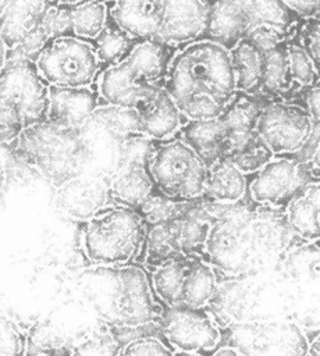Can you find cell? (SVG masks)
<instances>
[{"label":"cell","mask_w":320,"mask_h":356,"mask_svg":"<svg viewBox=\"0 0 320 356\" xmlns=\"http://www.w3.org/2000/svg\"><path fill=\"white\" fill-rule=\"evenodd\" d=\"M160 86L185 121L217 118L237 93L230 53L205 39L185 44L171 58Z\"/></svg>","instance_id":"6da1fadb"},{"label":"cell","mask_w":320,"mask_h":356,"mask_svg":"<svg viewBox=\"0 0 320 356\" xmlns=\"http://www.w3.org/2000/svg\"><path fill=\"white\" fill-rule=\"evenodd\" d=\"M11 152L36 168L56 189L83 174L89 154L79 129L63 128L49 121L25 127Z\"/></svg>","instance_id":"7a4b0ae2"},{"label":"cell","mask_w":320,"mask_h":356,"mask_svg":"<svg viewBox=\"0 0 320 356\" xmlns=\"http://www.w3.org/2000/svg\"><path fill=\"white\" fill-rule=\"evenodd\" d=\"M178 49L156 40L138 42L121 61L100 74L99 97L106 104L131 108L150 85H160Z\"/></svg>","instance_id":"3957f363"},{"label":"cell","mask_w":320,"mask_h":356,"mask_svg":"<svg viewBox=\"0 0 320 356\" xmlns=\"http://www.w3.org/2000/svg\"><path fill=\"white\" fill-rule=\"evenodd\" d=\"M145 234V222L136 210L107 204L86 221L82 246L95 264L124 266L139 254Z\"/></svg>","instance_id":"277c9868"},{"label":"cell","mask_w":320,"mask_h":356,"mask_svg":"<svg viewBox=\"0 0 320 356\" xmlns=\"http://www.w3.org/2000/svg\"><path fill=\"white\" fill-rule=\"evenodd\" d=\"M154 191L178 202L202 199L207 167L181 139L154 140L146 161Z\"/></svg>","instance_id":"5b68a950"},{"label":"cell","mask_w":320,"mask_h":356,"mask_svg":"<svg viewBox=\"0 0 320 356\" xmlns=\"http://www.w3.org/2000/svg\"><path fill=\"white\" fill-rule=\"evenodd\" d=\"M291 14L284 1H211L203 39L228 51L260 25L291 31L295 24Z\"/></svg>","instance_id":"8992f818"},{"label":"cell","mask_w":320,"mask_h":356,"mask_svg":"<svg viewBox=\"0 0 320 356\" xmlns=\"http://www.w3.org/2000/svg\"><path fill=\"white\" fill-rule=\"evenodd\" d=\"M35 65L43 81L57 88H90L100 70L92 43L75 36L50 40Z\"/></svg>","instance_id":"52a82bcc"},{"label":"cell","mask_w":320,"mask_h":356,"mask_svg":"<svg viewBox=\"0 0 320 356\" xmlns=\"http://www.w3.org/2000/svg\"><path fill=\"white\" fill-rule=\"evenodd\" d=\"M49 85L33 61L8 57L0 70V99L21 118L24 128L46 121Z\"/></svg>","instance_id":"ba28073f"},{"label":"cell","mask_w":320,"mask_h":356,"mask_svg":"<svg viewBox=\"0 0 320 356\" xmlns=\"http://www.w3.org/2000/svg\"><path fill=\"white\" fill-rule=\"evenodd\" d=\"M230 342L241 356H307L309 341L288 321H255L235 325Z\"/></svg>","instance_id":"9c48e42d"},{"label":"cell","mask_w":320,"mask_h":356,"mask_svg":"<svg viewBox=\"0 0 320 356\" xmlns=\"http://www.w3.org/2000/svg\"><path fill=\"white\" fill-rule=\"evenodd\" d=\"M317 124L296 103L270 102L260 113L256 135L273 156H291L302 149Z\"/></svg>","instance_id":"30bf717a"},{"label":"cell","mask_w":320,"mask_h":356,"mask_svg":"<svg viewBox=\"0 0 320 356\" xmlns=\"http://www.w3.org/2000/svg\"><path fill=\"white\" fill-rule=\"evenodd\" d=\"M160 328L175 352L200 355L213 350L221 341L217 321L205 309L167 307L160 317Z\"/></svg>","instance_id":"8fae6325"},{"label":"cell","mask_w":320,"mask_h":356,"mask_svg":"<svg viewBox=\"0 0 320 356\" xmlns=\"http://www.w3.org/2000/svg\"><path fill=\"white\" fill-rule=\"evenodd\" d=\"M309 182H316V179L292 156H274L253 174L246 191L255 203L278 207L285 206Z\"/></svg>","instance_id":"7c38bea8"},{"label":"cell","mask_w":320,"mask_h":356,"mask_svg":"<svg viewBox=\"0 0 320 356\" xmlns=\"http://www.w3.org/2000/svg\"><path fill=\"white\" fill-rule=\"evenodd\" d=\"M210 11L211 1L160 0V26L154 40L174 47L202 40Z\"/></svg>","instance_id":"4fadbf2b"},{"label":"cell","mask_w":320,"mask_h":356,"mask_svg":"<svg viewBox=\"0 0 320 356\" xmlns=\"http://www.w3.org/2000/svg\"><path fill=\"white\" fill-rule=\"evenodd\" d=\"M114 313L117 323L128 330L156 321L159 312L152 299L147 278L141 268L124 267L118 271Z\"/></svg>","instance_id":"5bb4252c"},{"label":"cell","mask_w":320,"mask_h":356,"mask_svg":"<svg viewBox=\"0 0 320 356\" xmlns=\"http://www.w3.org/2000/svg\"><path fill=\"white\" fill-rule=\"evenodd\" d=\"M139 118L141 134L152 140H168L178 134L184 118L160 85H150L131 107Z\"/></svg>","instance_id":"9a60e30c"},{"label":"cell","mask_w":320,"mask_h":356,"mask_svg":"<svg viewBox=\"0 0 320 356\" xmlns=\"http://www.w3.org/2000/svg\"><path fill=\"white\" fill-rule=\"evenodd\" d=\"M109 199L107 182L99 175L86 172L67 181L56 192V200L63 213L78 221L92 218L107 206Z\"/></svg>","instance_id":"2e32d148"},{"label":"cell","mask_w":320,"mask_h":356,"mask_svg":"<svg viewBox=\"0 0 320 356\" xmlns=\"http://www.w3.org/2000/svg\"><path fill=\"white\" fill-rule=\"evenodd\" d=\"M99 93L90 88L49 86L46 121L63 128L81 129L99 107Z\"/></svg>","instance_id":"e0dca14e"},{"label":"cell","mask_w":320,"mask_h":356,"mask_svg":"<svg viewBox=\"0 0 320 356\" xmlns=\"http://www.w3.org/2000/svg\"><path fill=\"white\" fill-rule=\"evenodd\" d=\"M150 152H138L127 156L110 177V182L107 184L109 195L117 204L136 210L153 193L154 185L146 170Z\"/></svg>","instance_id":"ac0fdd59"},{"label":"cell","mask_w":320,"mask_h":356,"mask_svg":"<svg viewBox=\"0 0 320 356\" xmlns=\"http://www.w3.org/2000/svg\"><path fill=\"white\" fill-rule=\"evenodd\" d=\"M270 103L262 96H249L237 92L220 115L228 138V153L243 149L255 136L256 125L263 107ZM225 156V157H227Z\"/></svg>","instance_id":"d6986e66"},{"label":"cell","mask_w":320,"mask_h":356,"mask_svg":"<svg viewBox=\"0 0 320 356\" xmlns=\"http://www.w3.org/2000/svg\"><path fill=\"white\" fill-rule=\"evenodd\" d=\"M115 26L135 42L154 40L160 26V0H129L111 4Z\"/></svg>","instance_id":"ffe728a7"},{"label":"cell","mask_w":320,"mask_h":356,"mask_svg":"<svg viewBox=\"0 0 320 356\" xmlns=\"http://www.w3.org/2000/svg\"><path fill=\"white\" fill-rule=\"evenodd\" d=\"M184 140L209 168L228 153L227 129L220 117L211 120L184 121L178 131Z\"/></svg>","instance_id":"44dd1931"},{"label":"cell","mask_w":320,"mask_h":356,"mask_svg":"<svg viewBox=\"0 0 320 356\" xmlns=\"http://www.w3.org/2000/svg\"><path fill=\"white\" fill-rule=\"evenodd\" d=\"M319 182L302 186L285 204V218L291 231L303 241L319 239Z\"/></svg>","instance_id":"7402d4cb"},{"label":"cell","mask_w":320,"mask_h":356,"mask_svg":"<svg viewBox=\"0 0 320 356\" xmlns=\"http://www.w3.org/2000/svg\"><path fill=\"white\" fill-rule=\"evenodd\" d=\"M246 189V175L227 159H220L207 168L202 197L213 204H234L245 196Z\"/></svg>","instance_id":"603a6c76"},{"label":"cell","mask_w":320,"mask_h":356,"mask_svg":"<svg viewBox=\"0 0 320 356\" xmlns=\"http://www.w3.org/2000/svg\"><path fill=\"white\" fill-rule=\"evenodd\" d=\"M230 60L234 70L237 92L259 96L263 78L264 51L248 38L241 39L231 50Z\"/></svg>","instance_id":"cb8c5ba5"},{"label":"cell","mask_w":320,"mask_h":356,"mask_svg":"<svg viewBox=\"0 0 320 356\" xmlns=\"http://www.w3.org/2000/svg\"><path fill=\"white\" fill-rule=\"evenodd\" d=\"M47 1H10L0 22V38L7 49L15 47L40 22Z\"/></svg>","instance_id":"d4e9b609"},{"label":"cell","mask_w":320,"mask_h":356,"mask_svg":"<svg viewBox=\"0 0 320 356\" xmlns=\"http://www.w3.org/2000/svg\"><path fill=\"white\" fill-rule=\"evenodd\" d=\"M287 40L264 51L263 78L259 96L269 102H284V96L289 93L295 85L288 65Z\"/></svg>","instance_id":"484cf974"},{"label":"cell","mask_w":320,"mask_h":356,"mask_svg":"<svg viewBox=\"0 0 320 356\" xmlns=\"http://www.w3.org/2000/svg\"><path fill=\"white\" fill-rule=\"evenodd\" d=\"M145 261L153 268L173 259L182 257L178 217L146 228Z\"/></svg>","instance_id":"4316f807"},{"label":"cell","mask_w":320,"mask_h":356,"mask_svg":"<svg viewBox=\"0 0 320 356\" xmlns=\"http://www.w3.org/2000/svg\"><path fill=\"white\" fill-rule=\"evenodd\" d=\"M195 256H182L168 260L153 268L152 286L167 307H179L185 277Z\"/></svg>","instance_id":"83f0119b"},{"label":"cell","mask_w":320,"mask_h":356,"mask_svg":"<svg viewBox=\"0 0 320 356\" xmlns=\"http://www.w3.org/2000/svg\"><path fill=\"white\" fill-rule=\"evenodd\" d=\"M86 124L106 134L118 143H124L135 135H142L139 118L132 108L110 104L99 106Z\"/></svg>","instance_id":"f1b7e54d"},{"label":"cell","mask_w":320,"mask_h":356,"mask_svg":"<svg viewBox=\"0 0 320 356\" xmlns=\"http://www.w3.org/2000/svg\"><path fill=\"white\" fill-rule=\"evenodd\" d=\"M217 286V277L213 266L196 257L185 277L181 306L186 309H205L213 298Z\"/></svg>","instance_id":"f546056e"},{"label":"cell","mask_w":320,"mask_h":356,"mask_svg":"<svg viewBox=\"0 0 320 356\" xmlns=\"http://www.w3.org/2000/svg\"><path fill=\"white\" fill-rule=\"evenodd\" d=\"M109 8L106 3H72L71 33L82 40H95L106 28Z\"/></svg>","instance_id":"4dcf8cb0"},{"label":"cell","mask_w":320,"mask_h":356,"mask_svg":"<svg viewBox=\"0 0 320 356\" xmlns=\"http://www.w3.org/2000/svg\"><path fill=\"white\" fill-rule=\"evenodd\" d=\"M199 200L200 199L192 202H178L159 193L157 191H153V193L139 204L136 211L147 228L182 216Z\"/></svg>","instance_id":"1f68e13d"},{"label":"cell","mask_w":320,"mask_h":356,"mask_svg":"<svg viewBox=\"0 0 320 356\" xmlns=\"http://www.w3.org/2000/svg\"><path fill=\"white\" fill-rule=\"evenodd\" d=\"M136 43L138 42L129 39L122 31H120L109 15L106 28L93 40L92 46L95 49V53L100 65L104 64L110 67L121 61Z\"/></svg>","instance_id":"d6a6232c"},{"label":"cell","mask_w":320,"mask_h":356,"mask_svg":"<svg viewBox=\"0 0 320 356\" xmlns=\"http://www.w3.org/2000/svg\"><path fill=\"white\" fill-rule=\"evenodd\" d=\"M121 342L110 330H96L79 338L68 356H120Z\"/></svg>","instance_id":"836d02e7"},{"label":"cell","mask_w":320,"mask_h":356,"mask_svg":"<svg viewBox=\"0 0 320 356\" xmlns=\"http://www.w3.org/2000/svg\"><path fill=\"white\" fill-rule=\"evenodd\" d=\"M287 57L292 82L301 89L319 82V71L307 57L295 35L287 40Z\"/></svg>","instance_id":"e575fe53"},{"label":"cell","mask_w":320,"mask_h":356,"mask_svg":"<svg viewBox=\"0 0 320 356\" xmlns=\"http://www.w3.org/2000/svg\"><path fill=\"white\" fill-rule=\"evenodd\" d=\"M273 153L256 135L243 149L231 153L225 159L231 161L242 174H255L263 165H266L271 159Z\"/></svg>","instance_id":"d590c367"},{"label":"cell","mask_w":320,"mask_h":356,"mask_svg":"<svg viewBox=\"0 0 320 356\" xmlns=\"http://www.w3.org/2000/svg\"><path fill=\"white\" fill-rule=\"evenodd\" d=\"M71 8L72 3H49L40 18L39 26L50 40L61 36H72Z\"/></svg>","instance_id":"8d00e7d4"},{"label":"cell","mask_w":320,"mask_h":356,"mask_svg":"<svg viewBox=\"0 0 320 356\" xmlns=\"http://www.w3.org/2000/svg\"><path fill=\"white\" fill-rule=\"evenodd\" d=\"M28 337L7 314L0 312V356H26Z\"/></svg>","instance_id":"74e56055"},{"label":"cell","mask_w":320,"mask_h":356,"mask_svg":"<svg viewBox=\"0 0 320 356\" xmlns=\"http://www.w3.org/2000/svg\"><path fill=\"white\" fill-rule=\"evenodd\" d=\"M174 352L161 339L145 335L138 337L121 348L120 356H173Z\"/></svg>","instance_id":"f35d334b"},{"label":"cell","mask_w":320,"mask_h":356,"mask_svg":"<svg viewBox=\"0 0 320 356\" xmlns=\"http://www.w3.org/2000/svg\"><path fill=\"white\" fill-rule=\"evenodd\" d=\"M299 44L312 60L313 65L319 71V61H320V26H319V17H312L303 19L302 26L299 28L298 33L295 35Z\"/></svg>","instance_id":"ab89813d"},{"label":"cell","mask_w":320,"mask_h":356,"mask_svg":"<svg viewBox=\"0 0 320 356\" xmlns=\"http://www.w3.org/2000/svg\"><path fill=\"white\" fill-rule=\"evenodd\" d=\"M22 129L19 115L0 99V146H11Z\"/></svg>","instance_id":"60d3db41"},{"label":"cell","mask_w":320,"mask_h":356,"mask_svg":"<svg viewBox=\"0 0 320 356\" xmlns=\"http://www.w3.org/2000/svg\"><path fill=\"white\" fill-rule=\"evenodd\" d=\"M303 100V108L310 114L314 122H319L320 113H319V82L313 83L307 88H303L302 93Z\"/></svg>","instance_id":"b9f144b4"},{"label":"cell","mask_w":320,"mask_h":356,"mask_svg":"<svg viewBox=\"0 0 320 356\" xmlns=\"http://www.w3.org/2000/svg\"><path fill=\"white\" fill-rule=\"evenodd\" d=\"M284 4L299 18L306 19L312 17H319V1H284Z\"/></svg>","instance_id":"7bdbcfd3"},{"label":"cell","mask_w":320,"mask_h":356,"mask_svg":"<svg viewBox=\"0 0 320 356\" xmlns=\"http://www.w3.org/2000/svg\"><path fill=\"white\" fill-rule=\"evenodd\" d=\"M211 356H241V355L232 346L227 345V346H221L217 350H214Z\"/></svg>","instance_id":"ee69618b"},{"label":"cell","mask_w":320,"mask_h":356,"mask_svg":"<svg viewBox=\"0 0 320 356\" xmlns=\"http://www.w3.org/2000/svg\"><path fill=\"white\" fill-rule=\"evenodd\" d=\"M307 356H319V338L317 337H314L312 341H309Z\"/></svg>","instance_id":"f6af8a7d"},{"label":"cell","mask_w":320,"mask_h":356,"mask_svg":"<svg viewBox=\"0 0 320 356\" xmlns=\"http://www.w3.org/2000/svg\"><path fill=\"white\" fill-rule=\"evenodd\" d=\"M7 53H8V49H7L6 43L3 42V39L0 38V70L3 68V65L7 61Z\"/></svg>","instance_id":"bcb514c9"},{"label":"cell","mask_w":320,"mask_h":356,"mask_svg":"<svg viewBox=\"0 0 320 356\" xmlns=\"http://www.w3.org/2000/svg\"><path fill=\"white\" fill-rule=\"evenodd\" d=\"M8 3L10 1H0V22H1V18H3L7 7H8Z\"/></svg>","instance_id":"7dc6e473"},{"label":"cell","mask_w":320,"mask_h":356,"mask_svg":"<svg viewBox=\"0 0 320 356\" xmlns=\"http://www.w3.org/2000/svg\"><path fill=\"white\" fill-rule=\"evenodd\" d=\"M173 356H202L199 353H186V352H174Z\"/></svg>","instance_id":"c3c4849f"},{"label":"cell","mask_w":320,"mask_h":356,"mask_svg":"<svg viewBox=\"0 0 320 356\" xmlns=\"http://www.w3.org/2000/svg\"><path fill=\"white\" fill-rule=\"evenodd\" d=\"M38 356H58V355H54V353H42V355H38Z\"/></svg>","instance_id":"681fc988"}]
</instances>
